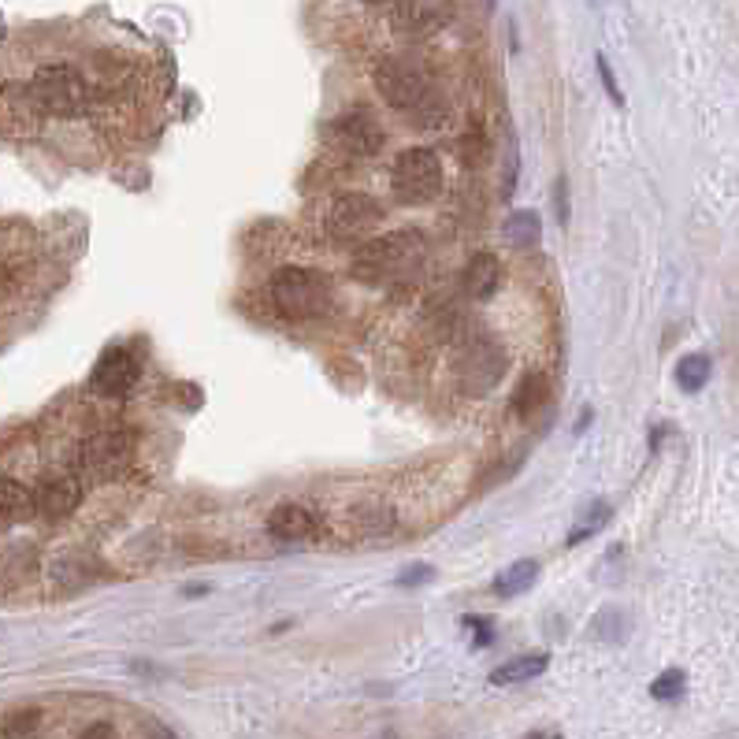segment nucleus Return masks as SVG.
<instances>
[{
  "mask_svg": "<svg viewBox=\"0 0 739 739\" xmlns=\"http://www.w3.org/2000/svg\"><path fill=\"white\" fill-rule=\"evenodd\" d=\"M264 298L275 312H283L287 320H320L335 309V287L324 272L316 268H275L264 283Z\"/></svg>",
  "mask_w": 739,
  "mask_h": 739,
  "instance_id": "1",
  "label": "nucleus"
},
{
  "mask_svg": "<svg viewBox=\"0 0 739 739\" xmlns=\"http://www.w3.org/2000/svg\"><path fill=\"white\" fill-rule=\"evenodd\" d=\"M424 242L420 231H394L383 238H368L361 242L357 257H353V279H364V283H398V279H409L416 268L424 264Z\"/></svg>",
  "mask_w": 739,
  "mask_h": 739,
  "instance_id": "2",
  "label": "nucleus"
},
{
  "mask_svg": "<svg viewBox=\"0 0 739 739\" xmlns=\"http://www.w3.org/2000/svg\"><path fill=\"white\" fill-rule=\"evenodd\" d=\"M45 116L79 119L93 108V86L71 64H45L27 82Z\"/></svg>",
  "mask_w": 739,
  "mask_h": 739,
  "instance_id": "3",
  "label": "nucleus"
},
{
  "mask_svg": "<svg viewBox=\"0 0 739 739\" xmlns=\"http://www.w3.org/2000/svg\"><path fill=\"white\" fill-rule=\"evenodd\" d=\"M394 194L405 205H424L431 197H439L443 190V160L435 156V149H424V145H409L394 156Z\"/></svg>",
  "mask_w": 739,
  "mask_h": 739,
  "instance_id": "4",
  "label": "nucleus"
},
{
  "mask_svg": "<svg viewBox=\"0 0 739 739\" xmlns=\"http://www.w3.org/2000/svg\"><path fill=\"white\" fill-rule=\"evenodd\" d=\"M372 82H376L379 97L398 112H416L424 108V101L431 97V82L413 60L402 56H383L376 71H372Z\"/></svg>",
  "mask_w": 739,
  "mask_h": 739,
  "instance_id": "5",
  "label": "nucleus"
},
{
  "mask_svg": "<svg viewBox=\"0 0 739 739\" xmlns=\"http://www.w3.org/2000/svg\"><path fill=\"white\" fill-rule=\"evenodd\" d=\"M383 223V205L372 194H339L331 197L327 212H324V231L335 238V242H357V238H368Z\"/></svg>",
  "mask_w": 739,
  "mask_h": 739,
  "instance_id": "6",
  "label": "nucleus"
},
{
  "mask_svg": "<svg viewBox=\"0 0 739 739\" xmlns=\"http://www.w3.org/2000/svg\"><path fill=\"white\" fill-rule=\"evenodd\" d=\"M506 376V353L502 346L487 339L468 342L457 357V383H461L465 394H491Z\"/></svg>",
  "mask_w": 739,
  "mask_h": 739,
  "instance_id": "7",
  "label": "nucleus"
},
{
  "mask_svg": "<svg viewBox=\"0 0 739 739\" xmlns=\"http://www.w3.org/2000/svg\"><path fill=\"white\" fill-rule=\"evenodd\" d=\"M131 461V435L123 431H97L79 446V472L97 483H108Z\"/></svg>",
  "mask_w": 739,
  "mask_h": 739,
  "instance_id": "8",
  "label": "nucleus"
},
{
  "mask_svg": "<svg viewBox=\"0 0 739 739\" xmlns=\"http://www.w3.org/2000/svg\"><path fill=\"white\" fill-rule=\"evenodd\" d=\"M142 364L127 346H108L97 357L90 372V387L101 394V398H127V394L138 387Z\"/></svg>",
  "mask_w": 739,
  "mask_h": 739,
  "instance_id": "9",
  "label": "nucleus"
},
{
  "mask_svg": "<svg viewBox=\"0 0 739 739\" xmlns=\"http://www.w3.org/2000/svg\"><path fill=\"white\" fill-rule=\"evenodd\" d=\"M41 119H45V112L27 82H0V134L30 138V134H38Z\"/></svg>",
  "mask_w": 739,
  "mask_h": 739,
  "instance_id": "10",
  "label": "nucleus"
},
{
  "mask_svg": "<svg viewBox=\"0 0 739 739\" xmlns=\"http://www.w3.org/2000/svg\"><path fill=\"white\" fill-rule=\"evenodd\" d=\"M327 138L350 156H372L383 149V127L368 108H350L327 127Z\"/></svg>",
  "mask_w": 739,
  "mask_h": 739,
  "instance_id": "11",
  "label": "nucleus"
},
{
  "mask_svg": "<svg viewBox=\"0 0 739 739\" xmlns=\"http://www.w3.org/2000/svg\"><path fill=\"white\" fill-rule=\"evenodd\" d=\"M82 502V483L79 476L71 472H52L38 483L34 491V513H41L45 520H64L79 509Z\"/></svg>",
  "mask_w": 739,
  "mask_h": 739,
  "instance_id": "12",
  "label": "nucleus"
},
{
  "mask_svg": "<svg viewBox=\"0 0 739 739\" xmlns=\"http://www.w3.org/2000/svg\"><path fill=\"white\" fill-rule=\"evenodd\" d=\"M316 509L305 502H279L268 517V532L275 539H287V543H298V539H309L316 532Z\"/></svg>",
  "mask_w": 739,
  "mask_h": 739,
  "instance_id": "13",
  "label": "nucleus"
},
{
  "mask_svg": "<svg viewBox=\"0 0 739 739\" xmlns=\"http://www.w3.org/2000/svg\"><path fill=\"white\" fill-rule=\"evenodd\" d=\"M461 287L465 294L472 301H487L498 294V287H502V264H498L495 253H476L468 257L465 272H461Z\"/></svg>",
  "mask_w": 739,
  "mask_h": 739,
  "instance_id": "14",
  "label": "nucleus"
},
{
  "mask_svg": "<svg viewBox=\"0 0 739 739\" xmlns=\"http://www.w3.org/2000/svg\"><path fill=\"white\" fill-rule=\"evenodd\" d=\"M30 517H34V491L12 476H0V528L23 524Z\"/></svg>",
  "mask_w": 739,
  "mask_h": 739,
  "instance_id": "15",
  "label": "nucleus"
},
{
  "mask_svg": "<svg viewBox=\"0 0 739 739\" xmlns=\"http://www.w3.org/2000/svg\"><path fill=\"white\" fill-rule=\"evenodd\" d=\"M547 665H550L547 654H520V658H509L506 665H498L491 673V684L495 688H517V684H528L535 680V676H543Z\"/></svg>",
  "mask_w": 739,
  "mask_h": 739,
  "instance_id": "16",
  "label": "nucleus"
},
{
  "mask_svg": "<svg viewBox=\"0 0 739 739\" xmlns=\"http://www.w3.org/2000/svg\"><path fill=\"white\" fill-rule=\"evenodd\" d=\"M535 580H539V561L520 558L495 576V595L498 599H517V595H524V591H532Z\"/></svg>",
  "mask_w": 739,
  "mask_h": 739,
  "instance_id": "17",
  "label": "nucleus"
},
{
  "mask_svg": "<svg viewBox=\"0 0 739 739\" xmlns=\"http://www.w3.org/2000/svg\"><path fill=\"white\" fill-rule=\"evenodd\" d=\"M547 398H550L547 376H539V372H528V376L520 379L517 391H513V413L520 416V420H535L539 409L547 405Z\"/></svg>",
  "mask_w": 739,
  "mask_h": 739,
  "instance_id": "18",
  "label": "nucleus"
},
{
  "mask_svg": "<svg viewBox=\"0 0 739 739\" xmlns=\"http://www.w3.org/2000/svg\"><path fill=\"white\" fill-rule=\"evenodd\" d=\"M676 387L680 391H688V394H695V391H702L706 383H710V376H714V361L706 357V353H688V357H680L676 361Z\"/></svg>",
  "mask_w": 739,
  "mask_h": 739,
  "instance_id": "19",
  "label": "nucleus"
},
{
  "mask_svg": "<svg viewBox=\"0 0 739 739\" xmlns=\"http://www.w3.org/2000/svg\"><path fill=\"white\" fill-rule=\"evenodd\" d=\"M539 235H543V223H539V212H532V208H520L506 220V238L513 246H535Z\"/></svg>",
  "mask_w": 739,
  "mask_h": 739,
  "instance_id": "20",
  "label": "nucleus"
},
{
  "mask_svg": "<svg viewBox=\"0 0 739 739\" xmlns=\"http://www.w3.org/2000/svg\"><path fill=\"white\" fill-rule=\"evenodd\" d=\"M606 520H610V502H591V506H587V513L569 528L565 547H580V543H584V539H591L595 532H602V528H606Z\"/></svg>",
  "mask_w": 739,
  "mask_h": 739,
  "instance_id": "21",
  "label": "nucleus"
},
{
  "mask_svg": "<svg viewBox=\"0 0 739 739\" xmlns=\"http://www.w3.org/2000/svg\"><path fill=\"white\" fill-rule=\"evenodd\" d=\"M457 153H461V160L468 168H476V164L487 160V153H491V145H487V134L483 127H468L461 134V142H457Z\"/></svg>",
  "mask_w": 739,
  "mask_h": 739,
  "instance_id": "22",
  "label": "nucleus"
},
{
  "mask_svg": "<svg viewBox=\"0 0 739 739\" xmlns=\"http://www.w3.org/2000/svg\"><path fill=\"white\" fill-rule=\"evenodd\" d=\"M41 728V706H23V710L8 714L4 725H0V732L4 736H34Z\"/></svg>",
  "mask_w": 739,
  "mask_h": 739,
  "instance_id": "23",
  "label": "nucleus"
},
{
  "mask_svg": "<svg viewBox=\"0 0 739 739\" xmlns=\"http://www.w3.org/2000/svg\"><path fill=\"white\" fill-rule=\"evenodd\" d=\"M684 688H688V676H684V669H665L658 680L650 684V695L654 699H680Z\"/></svg>",
  "mask_w": 739,
  "mask_h": 739,
  "instance_id": "24",
  "label": "nucleus"
},
{
  "mask_svg": "<svg viewBox=\"0 0 739 739\" xmlns=\"http://www.w3.org/2000/svg\"><path fill=\"white\" fill-rule=\"evenodd\" d=\"M595 64H599V79H602V86H606L610 101H613V104H624V97H621V86H617V79H613V71H610V60H606V56H602V52H599V60H595Z\"/></svg>",
  "mask_w": 739,
  "mask_h": 739,
  "instance_id": "25",
  "label": "nucleus"
},
{
  "mask_svg": "<svg viewBox=\"0 0 739 739\" xmlns=\"http://www.w3.org/2000/svg\"><path fill=\"white\" fill-rule=\"evenodd\" d=\"M431 576H435V569H428V565H413L409 572H402V576L394 580V584H398V587H413V584H428Z\"/></svg>",
  "mask_w": 739,
  "mask_h": 739,
  "instance_id": "26",
  "label": "nucleus"
},
{
  "mask_svg": "<svg viewBox=\"0 0 739 739\" xmlns=\"http://www.w3.org/2000/svg\"><path fill=\"white\" fill-rule=\"evenodd\" d=\"M565 190H569V183L558 179V186H554V205H558V220H561V223H569V197H565Z\"/></svg>",
  "mask_w": 739,
  "mask_h": 739,
  "instance_id": "27",
  "label": "nucleus"
},
{
  "mask_svg": "<svg viewBox=\"0 0 739 739\" xmlns=\"http://www.w3.org/2000/svg\"><path fill=\"white\" fill-rule=\"evenodd\" d=\"M79 736H119V728L116 725H108V721H93V725H86V728H79Z\"/></svg>",
  "mask_w": 739,
  "mask_h": 739,
  "instance_id": "28",
  "label": "nucleus"
},
{
  "mask_svg": "<svg viewBox=\"0 0 739 739\" xmlns=\"http://www.w3.org/2000/svg\"><path fill=\"white\" fill-rule=\"evenodd\" d=\"M364 4H372V8H387V4H394V0H364Z\"/></svg>",
  "mask_w": 739,
  "mask_h": 739,
  "instance_id": "29",
  "label": "nucleus"
},
{
  "mask_svg": "<svg viewBox=\"0 0 739 739\" xmlns=\"http://www.w3.org/2000/svg\"><path fill=\"white\" fill-rule=\"evenodd\" d=\"M483 4H487V12H495V0H483Z\"/></svg>",
  "mask_w": 739,
  "mask_h": 739,
  "instance_id": "30",
  "label": "nucleus"
}]
</instances>
